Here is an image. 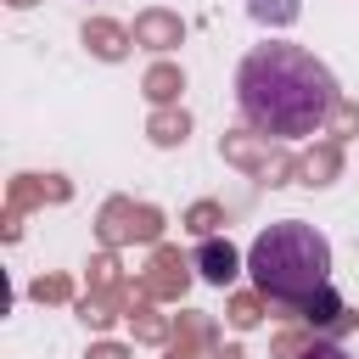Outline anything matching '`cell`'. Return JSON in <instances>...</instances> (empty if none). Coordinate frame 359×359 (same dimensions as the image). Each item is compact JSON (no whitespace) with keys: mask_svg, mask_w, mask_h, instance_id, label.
Masks as SVG:
<instances>
[{"mask_svg":"<svg viewBox=\"0 0 359 359\" xmlns=\"http://www.w3.org/2000/svg\"><path fill=\"white\" fill-rule=\"evenodd\" d=\"M247 11L264 22V28H292L303 17V0H247Z\"/></svg>","mask_w":359,"mask_h":359,"instance_id":"cell-19","label":"cell"},{"mask_svg":"<svg viewBox=\"0 0 359 359\" xmlns=\"http://www.w3.org/2000/svg\"><path fill=\"white\" fill-rule=\"evenodd\" d=\"M208 359H247L236 342H219V348H208Z\"/></svg>","mask_w":359,"mask_h":359,"instance_id":"cell-28","label":"cell"},{"mask_svg":"<svg viewBox=\"0 0 359 359\" xmlns=\"http://www.w3.org/2000/svg\"><path fill=\"white\" fill-rule=\"evenodd\" d=\"M196 275H202L208 286H230V280L241 275V252H236L224 236H202V247H196Z\"/></svg>","mask_w":359,"mask_h":359,"instance_id":"cell-12","label":"cell"},{"mask_svg":"<svg viewBox=\"0 0 359 359\" xmlns=\"http://www.w3.org/2000/svg\"><path fill=\"white\" fill-rule=\"evenodd\" d=\"M292 174H297V157H292V151H280V146H275V157H269V168H264V185H286V180H292Z\"/></svg>","mask_w":359,"mask_h":359,"instance_id":"cell-24","label":"cell"},{"mask_svg":"<svg viewBox=\"0 0 359 359\" xmlns=\"http://www.w3.org/2000/svg\"><path fill=\"white\" fill-rule=\"evenodd\" d=\"M28 297H34V303H67V297H73V280H67V275H39V280L28 286Z\"/></svg>","mask_w":359,"mask_h":359,"instance_id":"cell-23","label":"cell"},{"mask_svg":"<svg viewBox=\"0 0 359 359\" xmlns=\"http://www.w3.org/2000/svg\"><path fill=\"white\" fill-rule=\"evenodd\" d=\"M90 286H123V275H118V247H101V252L90 258Z\"/></svg>","mask_w":359,"mask_h":359,"instance_id":"cell-22","label":"cell"},{"mask_svg":"<svg viewBox=\"0 0 359 359\" xmlns=\"http://www.w3.org/2000/svg\"><path fill=\"white\" fill-rule=\"evenodd\" d=\"M269 314H280V320H303V325H314V331H348V325H359V314H348L342 309V297H337V286L325 280L320 292H309V297H297V303H269Z\"/></svg>","mask_w":359,"mask_h":359,"instance_id":"cell-4","label":"cell"},{"mask_svg":"<svg viewBox=\"0 0 359 359\" xmlns=\"http://www.w3.org/2000/svg\"><path fill=\"white\" fill-rule=\"evenodd\" d=\"M140 286H146L157 303H180L185 286H191V258H185L180 247H151V264H146Z\"/></svg>","mask_w":359,"mask_h":359,"instance_id":"cell-5","label":"cell"},{"mask_svg":"<svg viewBox=\"0 0 359 359\" xmlns=\"http://www.w3.org/2000/svg\"><path fill=\"white\" fill-rule=\"evenodd\" d=\"M151 303H157V297H151L146 286H140V297L129 303V325H135V342H151V348H168V342H174V325H168V314H157Z\"/></svg>","mask_w":359,"mask_h":359,"instance_id":"cell-14","label":"cell"},{"mask_svg":"<svg viewBox=\"0 0 359 359\" xmlns=\"http://www.w3.org/2000/svg\"><path fill=\"white\" fill-rule=\"evenodd\" d=\"M219 157H224L230 168H241V174L264 180V168H269L275 146H269V135H258V129L247 123V129H224V135H219Z\"/></svg>","mask_w":359,"mask_h":359,"instance_id":"cell-7","label":"cell"},{"mask_svg":"<svg viewBox=\"0 0 359 359\" xmlns=\"http://www.w3.org/2000/svg\"><path fill=\"white\" fill-rule=\"evenodd\" d=\"M140 297V280H123V286H90L79 297V320L90 331H107L112 320H129V303Z\"/></svg>","mask_w":359,"mask_h":359,"instance_id":"cell-6","label":"cell"},{"mask_svg":"<svg viewBox=\"0 0 359 359\" xmlns=\"http://www.w3.org/2000/svg\"><path fill=\"white\" fill-rule=\"evenodd\" d=\"M6 6H11V11H28V6H39V0H6Z\"/></svg>","mask_w":359,"mask_h":359,"instance_id":"cell-29","label":"cell"},{"mask_svg":"<svg viewBox=\"0 0 359 359\" xmlns=\"http://www.w3.org/2000/svg\"><path fill=\"white\" fill-rule=\"evenodd\" d=\"M180 224H185L191 236H219V224H224V208L202 196V202H191V208L180 213Z\"/></svg>","mask_w":359,"mask_h":359,"instance_id":"cell-20","label":"cell"},{"mask_svg":"<svg viewBox=\"0 0 359 359\" xmlns=\"http://www.w3.org/2000/svg\"><path fill=\"white\" fill-rule=\"evenodd\" d=\"M140 90H146V101L151 107H180V90H185V67L180 62H151L146 67V79H140Z\"/></svg>","mask_w":359,"mask_h":359,"instance_id":"cell-15","label":"cell"},{"mask_svg":"<svg viewBox=\"0 0 359 359\" xmlns=\"http://www.w3.org/2000/svg\"><path fill=\"white\" fill-rule=\"evenodd\" d=\"M303 359H348V353H342V348H337V342H325V337H320V342H314V348H309V353H303Z\"/></svg>","mask_w":359,"mask_h":359,"instance_id":"cell-26","label":"cell"},{"mask_svg":"<svg viewBox=\"0 0 359 359\" xmlns=\"http://www.w3.org/2000/svg\"><path fill=\"white\" fill-rule=\"evenodd\" d=\"M208 348H219L213 314H180L174 320V342L163 348V359H208Z\"/></svg>","mask_w":359,"mask_h":359,"instance_id":"cell-10","label":"cell"},{"mask_svg":"<svg viewBox=\"0 0 359 359\" xmlns=\"http://www.w3.org/2000/svg\"><path fill=\"white\" fill-rule=\"evenodd\" d=\"M185 135H191V112L185 107H157L151 118H146V140L151 146H185Z\"/></svg>","mask_w":359,"mask_h":359,"instance_id":"cell-16","label":"cell"},{"mask_svg":"<svg viewBox=\"0 0 359 359\" xmlns=\"http://www.w3.org/2000/svg\"><path fill=\"white\" fill-rule=\"evenodd\" d=\"M79 39H84V50H90L95 62H123L129 45H135V34H129L123 22H112V17H90Z\"/></svg>","mask_w":359,"mask_h":359,"instance_id":"cell-11","label":"cell"},{"mask_svg":"<svg viewBox=\"0 0 359 359\" xmlns=\"http://www.w3.org/2000/svg\"><path fill=\"white\" fill-rule=\"evenodd\" d=\"M95 236L101 247H135V241H157L163 236V208L135 202V196H107L95 213Z\"/></svg>","mask_w":359,"mask_h":359,"instance_id":"cell-3","label":"cell"},{"mask_svg":"<svg viewBox=\"0 0 359 359\" xmlns=\"http://www.w3.org/2000/svg\"><path fill=\"white\" fill-rule=\"evenodd\" d=\"M325 135H331V140H353V135H359V101L337 95V107H331V118H325Z\"/></svg>","mask_w":359,"mask_h":359,"instance_id":"cell-21","label":"cell"},{"mask_svg":"<svg viewBox=\"0 0 359 359\" xmlns=\"http://www.w3.org/2000/svg\"><path fill=\"white\" fill-rule=\"evenodd\" d=\"M84 359H129V348H123V342H95Z\"/></svg>","mask_w":359,"mask_h":359,"instance_id":"cell-25","label":"cell"},{"mask_svg":"<svg viewBox=\"0 0 359 359\" xmlns=\"http://www.w3.org/2000/svg\"><path fill=\"white\" fill-rule=\"evenodd\" d=\"M337 174H342V140H314V146L297 157V180H303L309 191H325Z\"/></svg>","mask_w":359,"mask_h":359,"instance_id":"cell-13","label":"cell"},{"mask_svg":"<svg viewBox=\"0 0 359 359\" xmlns=\"http://www.w3.org/2000/svg\"><path fill=\"white\" fill-rule=\"evenodd\" d=\"M129 34H135L140 50H157V56H168L174 45H185V22H180V11H168V6H146Z\"/></svg>","mask_w":359,"mask_h":359,"instance_id":"cell-8","label":"cell"},{"mask_svg":"<svg viewBox=\"0 0 359 359\" xmlns=\"http://www.w3.org/2000/svg\"><path fill=\"white\" fill-rule=\"evenodd\" d=\"M337 95L342 90H337L331 67L303 45H275L269 39V45H252L236 67L241 118L269 140H297V135L325 129Z\"/></svg>","mask_w":359,"mask_h":359,"instance_id":"cell-1","label":"cell"},{"mask_svg":"<svg viewBox=\"0 0 359 359\" xmlns=\"http://www.w3.org/2000/svg\"><path fill=\"white\" fill-rule=\"evenodd\" d=\"M67 196H73V180H62V174H11V185H6V208H17V213L67 202Z\"/></svg>","mask_w":359,"mask_h":359,"instance_id":"cell-9","label":"cell"},{"mask_svg":"<svg viewBox=\"0 0 359 359\" xmlns=\"http://www.w3.org/2000/svg\"><path fill=\"white\" fill-rule=\"evenodd\" d=\"M0 236H6V241H17V236H22V213H17V208H6V224H0Z\"/></svg>","mask_w":359,"mask_h":359,"instance_id":"cell-27","label":"cell"},{"mask_svg":"<svg viewBox=\"0 0 359 359\" xmlns=\"http://www.w3.org/2000/svg\"><path fill=\"white\" fill-rule=\"evenodd\" d=\"M264 314H269V297H264V292H236V297L224 303V320H230L236 331H252Z\"/></svg>","mask_w":359,"mask_h":359,"instance_id":"cell-18","label":"cell"},{"mask_svg":"<svg viewBox=\"0 0 359 359\" xmlns=\"http://www.w3.org/2000/svg\"><path fill=\"white\" fill-rule=\"evenodd\" d=\"M314 342H320V331H314V325H303V320H286V331L269 342V359H303Z\"/></svg>","mask_w":359,"mask_h":359,"instance_id":"cell-17","label":"cell"},{"mask_svg":"<svg viewBox=\"0 0 359 359\" xmlns=\"http://www.w3.org/2000/svg\"><path fill=\"white\" fill-rule=\"evenodd\" d=\"M247 269L269 303H297L331 280V241L303 219H280L258 230V241L247 247Z\"/></svg>","mask_w":359,"mask_h":359,"instance_id":"cell-2","label":"cell"}]
</instances>
